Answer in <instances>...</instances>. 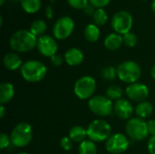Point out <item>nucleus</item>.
<instances>
[{
	"label": "nucleus",
	"instance_id": "9b49d317",
	"mask_svg": "<svg viewBox=\"0 0 155 154\" xmlns=\"http://www.w3.org/2000/svg\"><path fill=\"white\" fill-rule=\"evenodd\" d=\"M130 145L128 138L123 133H115L109 137L105 143V148L112 154H121L125 152Z\"/></svg>",
	"mask_w": 155,
	"mask_h": 154
},
{
	"label": "nucleus",
	"instance_id": "c85d7f7f",
	"mask_svg": "<svg viewBox=\"0 0 155 154\" xmlns=\"http://www.w3.org/2000/svg\"><path fill=\"white\" fill-rule=\"evenodd\" d=\"M67 3L74 9H84L89 5V0H67Z\"/></svg>",
	"mask_w": 155,
	"mask_h": 154
},
{
	"label": "nucleus",
	"instance_id": "b1692460",
	"mask_svg": "<svg viewBox=\"0 0 155 154\" xmlns=\"http://www.w3.org/2000/svg\"><path fill=\"white\" fill-rule=\"evenodd\" d=\"M78 152H79V154H96L97 147L94 142L91 140H85L80 143Z\"/></svg>",
	"mask_w": 155,
	"mask_h": 154
},
{
	"label": "nucleus",
	"instance_id": "cd10ccee",
	"mask_svg": "<svg viewBox=\"0 0 155 154\" xmlns=\"http://www.w3.org/2000/svg\"><path fill=\"white\" fill-rule=\"evenodd\" d=\"M124 44L128 47H134L137 44L138 39L135 34L129 32L125 34H124Z\"/></svg>",
	"mask_w": 155,
	"mask_h": 154
},
{
	"label": "nucleus",
	"instance_id": "4c0bfd02",
	"mask_svg": "<svg viewBox=\"0 0 155 154\" xmlns=\"http://www.w3.org/2000/svg\"><path fill=\"white\" fill-rule=\"evenodd\" d=\"M5 105H1L0 107V118H4L5 116Z\"/></svg>",
	"mask_w": 155,
	"mask_h": 154
},
{
	"label": "nucleus",
	"instance_id": "7c9ffc66",
	"mask_svg": "<svg viewBox=\"0 0 155 154\" xmlns=\"http://www.w3.org/2000/svg\"><path fill=\"white\" fill-rule=\"evenodd\" d=\"M60 146L64 151H70L73 147V141L69 137H63L60 141Z\"/></svg>",
	"mask_w": 155,
	"mask_h": 154
},
{
	"label": "nucleus",
	"instance_id": "423d86ee",
	"mask_svg": "<svg viewBox=\"0 0 155 154\" xmlns=\"http://www.w3.org/2000/svg\"><path fill=\"white\" fill-rule=\"evenodd\" d=\"M125 131L128 136L134 141H143L149 135L147 123L139 117L128 120L125 125Z\"/></svg>",
	"mask_w": 155,
	"mask_h": 154
},
{
	"label": "nucleus",
	"instance_id": "5701e85b",
	"mask_svg": "<svg viewBox=\"0 0 155 154\" xmlns=\"http://www.w3.org/2000/svg\"><path fill=\"white\" fill-rule=\"evenodd\" d=\"M46 29H47L46 23L42 19H36L31 24L29 30L35 36L40 37L42 35H45L44 34L45 33Z\"/></svg>",
	"mask_w": 155,
	"mask_h": 154
},
{
	"label": "nucleus",
	"instance_id": "f3484780",
	"mask_svg": "<svg viewBox=\"0 0 155 154\" xmlns=\"http://www.w3.org/2000/svg\"><path fill=\"white\" fill-rule=\"evenodd\" d=\"M15 95V88L11 83L5 82L0 84V103L5 105L8 103Z\"/></svg>",
	"mask_w": 155,
	"mask_h": 154
},
{
	"label": "nucleus",
	"instance_id": "412c9836",
	"mask_svg": "<svg viewBox=\"0 0 155 154\" xmlns=\"http://www.w3.org/2000/svg\"><path fill=\"white\" fill-rule=\"evenodd\" d=\"M87 136V131L83 126L76 125L70 129L69 131V138L74 143H82L85 141Z\"/></svg>",
	"mask_w": 155,
	"mask_h": 154
},
{
	"label": "nucleus",
	"instance_id": "2f4dec72",
	"mask_svg": "<svg viewBox=\"0 0 155 154\" xmlns=\"http://www.w3.org/2000/svg\"><path fill=\"white\" fill-rule=\"evenodd\" d=\"M110 2L111 0H89V4L96 9L105 7Z\"/></svg>",
	"mask_w": 155,
	"mask_h": 154
},
{
	"label": "nucleus",
	"instance_id": "72a5a7b5",
	"mask_svg": "<svg viewBox=\"0 0 155 154\" xmlns=\"http://www.w3.org/2000/svg\"><path fill=\"white\" fill-rule=\"evenodd\" d=\"M147 148H148V152L150 154H155V135L152 136L149 141H148V144H147Z\"/></svg>",
	"mask_w": 155,
	"mask_h": 154
},
{
	"label": "nucleus",
	"instance_id": "c756f323",
	"mask_svg": "<svg viewBox=\"0 0 155 154\" xmlns=\"http://www.w3.org/2000/svg\"><path fill=\"white\" fill-rule=\"evenodd\" d=\"M10 143H11L10 136H8L5 133H1V134H0V149L4 150V149L7 148Z\"/></svg>",
	"mask_w": 155,
	"mask_h": 154
},
{
	"label": "nucleus",
	"instance_id": "20e7f679",
	"mask_svg": "<svg viewBox=\"0 0 155 154\" xmlns=\"http://www.w3.org/2000/svg\"><path fill=\"white\" fill-rule=\"evenodd\" d=\"M10 139L11 143L17 148L27 146L33 139L32 126L25 122L16 124L11 132Z\"/></svg>",
	"mask_w": 155,
	"mask_h": 154
},
{
	"label": "nucleus",
	"instance_id": "7ed1b4c3",
	"mask_svg": "<svg viewBox=\"0 0 155 154\" xmlns=\"http://www.w3.org/2000/svg\"><path fill=\"white\" fill-rule=\"evenodd\" d=\"M86 131L89 140L94 143H101L109 139L112 133V127L106 121L96 119L90 123Z\"/></svg>",
	"mask_w": 155,
	"mask_h": 154
},
{
	"label": "nucleus",
	"instance_id": "393cba45",
	"mask_svg": "<svg viewBox=\"0 0 155 154\" xmlns=\"http://www.w3.org/2000/svg\"><path fill=\"white\" fill-rule=\"evenodd\" d=\"M93 21H94V24L96 25L97 26L104 25L108 21V15L105 12V10L104 8L95 9L93 15Z\"/></svg>",
	"mask_w": 155,
	"mask_h": 154
},
{
	"label": "nucleus",
	"instance_id": "39448f33",
	"mask_svg": "<svg viewBox=\"0 0 155 154\" xmlns=\"http://www.w3.org/2000/svg\"><path fill=\"white\" fill-rule=\"evenodd\" d=\"M142 75L140 65L134 61H125L117 67V77L124 83H136Z\"/></svg>",
	"mask_w": 155,
	"mask_h": 154
},
{
	"label": "nucleus",
	"instance_id": "f03ea898",
	"mask_svg": "<svg viewBox=\"0 0 155 154\" xmlns=\"http://www.w3.org/2000/svg\"><path fill=\"white\" fill-rule=\"evenodd\" d=\"M20 71L22 77L29 83H38L42 81L47 74L46 66L37 60L26 61L23 64Z\"/></svg>",
	"mask_w": 155,
	"mask_h": 154
},
{
	"label": "nucleus",
	"instance_id": "a19ab883",
	"mask_svg": "<svg viewBox=\"0 0 155 154\" xmlns=\"http://www.w3.org/2000/svg\"><path fill=\"white\" fill-rule=\"evenodd\" d=\"M0 25L1 26L3 25V17L2 16H0Z\"/></svg>",
	"mask_w": 155,
	"mask_h": 154
},
{
	"label": "nucleus",
	"instance_id": "e433bc0d",
	"mask_svg": "<svg viewBox=\"0 0 155 154\" xmlns=\"http://www.w3.org/2000/svg\"><path fill=\"white\" fill-rule=\"evenodd\" d=\"M84 14H86V15H93L95 10H94V7L89 4V5L84 9Z\"/></svg>",
	"mask_w": 155,
	"mask_h": 154
},
{
	"label": "nucleus",
	"instance_id": "58836bf2",
	"mask_svg": "<svg viewBox=\"0 0 155 154\" xmlns=\"http://www.w3.org/2000/svg\"><path fill=\"white\" fill-rule=\"evenodd\" d=\"M151 75H152V77H153V79H154L155 80V64L153 66V68H152V71H151Z\"/></svg>",
	"mask_w": 155,
	"mask_h": 154
},
{
	"label": "nucleus",
	"instance_id": "c9c22d12",
	"mask_svg": "<svg viewBox=\"0 0 155 154\" xmlns=\"http://www.w3.org/2000/svg\"><path fill=\"white\" fill-rule=\"evenodd\" d=\"M45 15H46V17L49 18V19H51V18L54 16V10H53L52 5H49L46 6V8H45Z\"/></svg>",
	"mask_w": 155,
	"mask_h": 154
},
{
	"label": "nucleus",
	"instance_id": "9d476101",
	"mask_svg": "<svg viewBox=\"0 0 155 154\" xmlns=\"http://www.w3.org/2000/svg\"><path fill=\"white\" fill-rule=\"evenodd\" d=\"M74 29V22L70 16L60 17L53 26V34L55 39L64 40L68 38Z\"/></svg>",
	"mask_w": 155,
	"mask_h": 154
},
{
	"label": "nucleus",
	"instance_id": "4468645a",
	"mask_svg": "<svg viewBox=\"0 0 155 154\" xmlns=\"http://www.w3.org/2000/svg\"><path fill=\"white\" fill-rule=\"evenodd\" d=\"M114 110L116 115L122 120H130L134 113V107L132 103L124 98H121L114 103Z\"/></svg>",
	"mask_w": 155,
	"mask_h": 154
},
{
	"label": "nucleus",
	"instance_id": "37998d69",
	"mask_svg": "<svg viewBox=\"0 0 155 154\" xmlns=\"http://www.w3.org/2000/svg\"><path fill=\"white\" fill-rule=\"evenodd\" d=\"M17 154H29V153H27V152H20V153H17Z\"/></svg>",
	"mask_w": 155,
	"mask_h": 154
},
{
	"label": "nucleus",
	"instance_id": "6e6552de",
	"mask_svg": "<svg viewBox=\"0 0 155 154\" xmlns=\"http://www.w3.org/2000/svg\"><path fill=\"white\" fill-rule=\"evenodd\" d=\"M96 89V82L92 76H83L79 78L74 87V94L81 100L91 99Z\"/></svg>",
	"mask_w": 155,
	"mask_h": 154
},
{
	"label": "nucleus",
	"instance_id": "f257e3e1",
	"mask_svg": "<svg viewBox=\"0 0 155 154\" xmlns=\"http://www.w3.org/2000/svg\"><path fill=\"white\" fill-rule=\"evenodd\" d=\"M37 39L30 30L21 29L15 32L10 37V47L17 53H26L36 46Z\"/></svg>",
	"mask_w": 155,
	"mask_h": 154
},
{
	"label": "nucleus",
	"instance_id": "473e14b6",
	"mask_svg": "<svg viewBox=\"0 0 155 154\" xmlns=\"http://www.w3.org/2000/svg\"><path fill=\"white\" fill-rule=\"evenodd\" d=\"M50 60H51V64H52L54 66H55V67H59V66H61V65L63 64L64 58L61 54H55L54 55H53V56L50 58Z\"/></svg>",
	"mask_w": 155,
	"mask_h": 154
},
{
	"label": "nucleus",
	"instance_id": "ea45409f",
	"mask_svg": "<svg viewBox=\"0 0 155 154\" xmlns=\"http://www.w3.org/2000/svg\"><path fill=\"white\" fill-rule=\"evenodd\" d=\"M152 10H153V12L155 14V0H153V3H152Z\"/></svg>",
	"mask_w": 155,
	"mask_h": 154
},
{
	"label": "nucleus",
	"instance_id": "1a4fd4ad",
	"mask_svg": "<svg viewBox=\"0 0 155 154\" xmlns=\"http://www.w3.org/2000/svg\"><path fill=\"white\" fill-rule=\"evenodd\" d=\"M134 19L132 15L127 11H119L112 18L111 25L115 33L119 34H125L129 33L133 27Z\"/></svg>",
	"mask_w": 155,
	"mask_h": 154
},
{
	"label": "nucleus",
	"instance_id": "4be33fe9",
	"mask_svg": "<svg viewBox=\"0 0 155 154\" xmlns=\"http://www.w3.org/2000/svg\"><path fill=\"white\" fill-rule=\"evenodd\" d=\"M23 10L27 14H35L41 8V0H20Z\"/></svg>",
	"mask_w": 155,
	"mask_h": 154
},
{
	"label": "nucleus",
	"instance_id": "2eb2a0df",
	"mask_svg": "<svg viewBox=\"0 0 155 154\" xmlns=\"http://www.w3.org/2000/svg\"><path fill=\"white\" fill-rule=\"evenodd\" d=\"M64 61L68 65L71 66H75V65H79L80 64L83 63L84 55L82 50L73 47L68 49L65 54H64Z\"/></svg>",
	"mask_w": 155,
	"mask_h": 154
},
{
	"label": "nucleus",
	"instance_id": "79ce46f5",
	"mask_svg": "<svg viewBox=\"0 0 155 154\" xmlns=\"http://www.w3.org/2000/svg\"><path fill=\"white\" fill-rule=\"evenodd\" d=\"M4 2H5V0H0V5H3Z\"/></svg>",
	"mask_w": 155,
	"mask_h": 154
},
{
	"label": "nucleus",
	"instance_id": "bb28decb",
	"mask_svg": "<svg viewBox=\"0 0 155 154\" xmlns=\"http://www.w3.org/2000/svg\"><path fill=\"white\" fill-rule=\"evenodd\" d=\"M101 75L106 81H113L117 75V69L114 66H106L102 70Z\"/></svg>",
	"mask_w": 155,
	"mask_h": 154
},
{
	"label": "nucleus",
	"instance_id": "f704fd0d",
	"mask_svg": "<svg viewBox=\"0 0 155 154\" xmlns=\"http://www.w3.org/2000/svg\"><path fill=\"white\" fill-rule=\"evenodd\" d=\"M147 127H148V132L149 134H151L152 136L155 135V120H150L147 123Z\"/></svg>",
	"mask_w": 155,
	"mask_h": 154
},
{
	"label": "nucleus",
	"instance_id": "ddd939ff",
	"mask_svg": "<svg viewBox=\"0 0 155 154\" xmlns=\"http://www.w3.org/2000/svg\"><path fill=\"white\" fill-rule=\"evenodd\" d=\"M126 95L134 102H143L149 96L148 87L142 83H134L129 84L125 90Z\"/></svg>",
	"mask_w": 155,
	"mask_h": 154
},
{
	"label": "nucleus",
	"instance_id": "a878e982",
	"mask_svg": "<svg viewBox=\"0 0 155 154\" xmlns=\"http://www.w3.org/2000/svg\"><path fill=\"white\" fill-rule=\"evenodd\" d=\"M123 94H124V91H123L122 87L117 84L111 85L106 90V96L111 100L117 101L122 98Z\"/></svg>",
	"mask_w": 155,
	"mask_h": 154
},
{
	"label": "nucleus",
	"instance_id": "0eeeda50",
	"mask_svg": "<svg viewBox=\"0 0 155 154\" xmlns=\"http://www.w3.org/2000/svg\"><path fill=\"white\" fill-rule=\"evenodd\" d=\"M88 107L93 113L102 117L110 115L114 110L112 100L104 95L93 96L88 102Z\"/></svg>",
	"mask_w": 155,
	"mask_h": 154
},
{
	"label": "nucleus",
	"instance_id": "aec40b11",
	"mask_svg": "<svg viewBox=\"0 0 155 154\" xmlns=\"http://www.w3.org/2000/svg\"><path fill=\"white\" fill-rule=\"evenodd\" d=\"M84 37L90 43H95L99 40L101 32L99 27L94 24H89L84 28Z\"/></svg>",
	"mask_w": 155,
	"mask_h": 154
},
{
	"label": "nucleus",
	"instance_id": "f8f14e48",
	"mask_svg": "<svg viewBox=\"0 0 155 154\" xmlns=\"http://www.w3.org/2000/svg\"><path fill=\"white\" fill-rule=\"evenodd\" d=\"M36 48L42 55L51 58L53 55L57 54L58 44L55 38L45 34L38 37L36 43Z\"/></svg>",
	"mask_w": 155,
	"mask_h": 154
},
{
	"label": "nucleus",
	"instance_id": "c03bdc74",
	"mask_svg": "<svg viewBox=\"0 0 155 154\" xmlns=\"http://www.w3.org/2000/svg\"><path fill=\"white\" fill-rule=\"evenodd\" d=\"M143 1H145V0H143Z\"/></svg>",
	"mask_w": 155,
	"mask_h": 154
},
{
	"label": "nucleus",
	"instance_id": "a211bd4d",
	"mask_svg": "<svg viewBox=\"0 0 155 154\" xmlns=\"http://www.w3.org/2000/svg\"><path fill=\"white\" fill-rule=\"evenodd\" d=\"M104 46L110 51L118 50L124 44V37L117 33H112L104 39Z\"/></svg>",
	"mask_w": 155,
	"mask_h": 154
},
{
	"label": "nucleus",
	"instance_id": "dca6fc26",
	"mask_svg": "<svg viewBox=\"0 0 155 154\" xmlns=\"http://www.w3.org/2000/svg\"><path fill=\"white\" fill-rule=\"evenodd\" d=\"M3 63H4L5 67L10 71H15L19 68L21 69L23 65L21 57L16 53H14V52L5 54L3 58Z\"/></svg>",
	"mask_w": 155,
	"mask_h": 154
},
{
	"label": "nucleus",
	"instance_id": "6ab92c4d",
	"mask_svg": "<svg viewBox=\"0 0 155 154\" xmlns=\"http://www.w3.org/2000/svg\"><path fill=\"white\" fill-rule=\"evenodd\" d=\"M153 112V106L150 102L143 101L138 103V105L135 108V113L139 118L145 119L152 115Z\"/></svg>",
	"mask_w": 155,
	"mask_h": 154
}]
</instances>
